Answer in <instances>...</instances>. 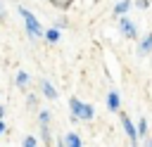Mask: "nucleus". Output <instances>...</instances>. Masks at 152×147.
Instances as JSON below:
<instances>
[{
    "label": "nucleus",
    "mask_w": 152,
    "mask_h": 147,
    "mask_svg": "<svg viewBox=\"0 0 152 147\" xmlns=\"http://www.w3.org/2000/svg\"><path fill=\"white\" fill-rule=\"evenodd\" d=\"M107 107H109V111H119V107H121V97H119L116 90L107 92Z\"/></svg>",
    "instance_id": "obj_6"
},
{
    "label": "nucleus",
    "mask_w": 152,
    "mask_h": 147,
    "mask_svg": "<svg viewBox=\"0 0 152 147\" xmlns=\"http://www.w3.org/2000/svg\"><path fill=\"white\" fill-rule=\"evenodd\" d=\"M147 145H150V147H152V138H147Z\"/></svg>",
    "instance_id": "obj_23"
},
{
    "label": "nucleus",
    "mask_w": 152,
    "mask_h": 147,
    "mask_svg": "<svg viewBox=\"0 0 152 147\" xmlns=\"http://www.w3.org/2000/svg\"><path fill=\"white\" fill-rule=\"evenodd\" d=\"M5 133V123H2V119H0V135Z\"/></svg>",
    "instance_id": "obj_21"
},
{
    "label": "nucleus",
    "mask_w": 152,
    "mask_h": 147,
    "mask_svg": "<svg viewBox=\"0 0 152 147\" xmlns=\"http://www.w3.org/2000/svg\"><path fill=\"white\" fill-rule=\"evenodd\" d=\"M152 52V31L140 40V45H138V55H150Z\"/></svg>",
    "instance_id": "obj_7"
},
{
    "label": "nucleus",
    "mask_w": 152,
    "mask_h": 147,
    "mask_svg": "<svg viewBox=\"0 0 152 147\" xmlns=\"http://www.w3.org/2000/svg\"><path fill=\"white\" fill-rule=\"evenodd\" d=\"M40 135H43V142H45V145H52V135H50L48 123H45V126H40Z\"/></svg>",
    "instance_id": "obj_12"
},
{
    "label": "nucleus",
    "mask_w": 152,
    "mask_h": 147,
    "mask_svg": "<svg viewBox=\"0 0 152 147\" xmlns=\"http://www.w3.org/2000/svg\"><path fill=\"white\" fill-rule=\"evenodd\" d=\"M2 19H5V7L0 5V21H2Z\"/></svg>",
    "instance_id": "obj_20"
},
{
    "label": "nucleus",
    "mask_w": 152,
    "mask_h": 147,
    "mask_svg": "<svg viewBox=\"0 0 152 147\" xmlns=\"http://www.w3.org/2000/svg\"><path fill=\"white\" fill-rule=\"evenodd\" d=\"M50 5L57 7V9H69L74 5V0H50Z\"/></svg>",
    "instance_id": "obj_11"
},
{
    "label": "nucleus",
    "mask_w": 152,
    "mask_h": 147,
    "mask_svg": "<svg viewBox=\"0 0 152 147\" xmlns=\"http://www.w3.org/2000/svg\"><path fill=\"white\" fill-rule=\"evenodd\" d=\"M36 102H38L36 95H28V97H26V104H28V107H36Z\"/></svg>",
    "instance_id": "obj_17"
},
{
    "label": "nucleus",
    "mask_w": 152,
    "mask_h": 147,
    "mask_svg": "<svg viewBox=\"0 0 152 147\" xmlns=\"http://www.w3.org/2000/svg\"><path fill=\"white\" fill-rule=\"evenodd\" d=\"M2 116H5V107L0 104V119H2Z\"/></svg>",
    "instance_id": "obj_22"
},
{
    "label": "nucleus",
    "mask_w": 152,
    "mask_h": 147,
    "mask_svg": "<svg viewBox=\"0 0 152 147\" xmlns=\"http://www.w3.org/2000/svg\"><path fill=\"white\" fill-rule=\"evenodd\" d=\"M69 107H71V119H74V121H76V119H81V121H90V119L95 116V107L81 102L78 97H71V100H69Z\"/></svg>",
    "instance_id": "obj_2"
},
{
    "label": "nucleus",
    "mask_w": 152,
    "mask_h": 147,
    "mask_svg": "<svg viewBox=\"0 0 152 147\" xmlns=\"http://www.w3.org/2000/svg\"><path fill=\"white\" fill-rule=\"evenodd\" d=\"M19 14H21V19H24V24H26V33H28V38H45V31H43V26H40V21H38V17L33 14V12H28L26 7H19Z\"/></svg>",
    "instance_id": "obj_1"
},
{
    "label": "nucleus",
    "mask_w": 152,
    "mask_h": 147,
    "mask_svg": "<svg viewBox=\"0 0 152 147\" xmlns=\"http://www.w3.org/2000/svg\"><path fill=\"white\" fill-rule=\"evenodd\" d=\"M128 9H131V0H121V2H116V5H114V14H116V17L126 14Z\"/></svg>",
    "instance_id": "obj_8"
},
{
    "label": "nucleus",
    "mask_w": 152,
    "mask_h": 147,
    "mask_svg": "<svg viewBox=\"0 0 152 147\" xmlns=\"http://www.w3.org/2000/svg\"><path fill=\"white\" fill-rule=\"evenodd\" d=\"M135 5H138V7H140V9H147V7H150V2H147V0H138V2H135Z\"/></svg>",
    "instance_id": "obj_18"
},
{
    "label": "nucleus",
    "mask_w": 152,
    "mask_h": 147,
    "mask_svg": "<svg viewBox=\"0 0 152 147\" xmlns=\"http://www.w3.org/2000/svg\"><path fill=\"white\" fill-rule=\"evenodd\" d=\"M45 38H48L50 43H57V40L62 38V33H59V28H57V26H52V28H48V31H45Z\"/></svg>",
    "instance_id": "obj_9"
},
{
    "label": "nucleus",
    "mask_w": 152,
    "mask_h": 147,
    "mask_svg": "<svg viewBox=\"0 0 152 147\" xmlns=\"http://www.w3.org/2000/svg\"><path fill=\"white\" fill-rule=\"evenodd\" d=\"M55 26H57V28H64V26H66V19H57Z\"/></svg>",
    "instance_id": "obj_19"
},
{
    "label": "nucleus",
    "mask_w": 152,
    "mask_h": 147,
    "mask_svg": "<svg viewBox=\"0 0 152 147\" xmlns=\"http://www.w3.org/2000/svg\"><path fill=\"white\" fill-rule=\"evenodd\" d=\"M64 145H69V147H78V145H81V138H78V133H69V135L64 138Z\"/></svg>",
    "instance_id": "obj_10"
},
{
    "label": "nucleus",
    "mask_w": 152,
    "mask_h": 147,
    "mask_svg": "<svg viewBox=\"0 0 152 147\" xmlns=\"http://www.w3.org/2000/svg\"><path fill=\"white\" fill-rule=\"evenodd\" d=\"M24 145H26V147H36V145H38V138L28 135V138H24Z\"/></svg>",
    "instance_id": "obj_16"
},
{
    "label": "nucleus",
    "mask_w": 152,
    "mask_h": 147,
    "mask_svg": "<svg viewBox=\"0 0 152 147\" xmlns=\"http://www.w3.org/2000/svg\"><path fill=\"white\" fill-rule=\"evenodd\" d=\"M138 135H147V119L145 116L138 121Z\"/></svg>",
    "instance_id": "obj_15"
},
{
    "label": "nucleus",
    "mask_w": 152,
    "mask_h": 147,
    "mask_svg": "<svg viewBox=\"0 0 152 147\" xmlns=\"http://www.w3.org/2000/svg\"><path fill=\"white\" fill-rule=\"evenodd\" d=\"M121 128L126 130V135H128V140H131V142L135 145V142H138V123L133 126V121H131V119H128L126 114H121Z\"/></svg>",
    "instance_id": "obj_4"
},
{
    "label": "nucleus",
    "mask_w": 152,
    "mask_h": 147,
    "mask_svg": "<svg viewBox=\"0 0 152 147\" xmlns=\"http://www.w3.org/2000/svg\"><path fill=\"white\" fill-rule=\"evenodd\" d=\"M14 81H17V85H19V88H24V85L28 83V74H26V71H19Z\"/></svg>",
    "instance_id": "obj_13"
},
{
    "label": "nucleus",
    "mask_w": 152,
    "mask_h": 147,
    "mask_svg": "<svg viewBox=\"0 0 152 147\" xmlns=\"http://www.w3.org/2000/svg\"><path fill=\"white\" fill-rule=\"evenodd\" d=\"M119 31H121V36H126V38H138V28H135V24L128 19V17H119Z\"/></svg>",
    "instance_id": "obj_3"
},
{
    "label": "nucleus",
    "mask_w": 152,
    "mask_h": 147,
    "mask_svg": "<svg viewBox=\"0 0 152 147\" xmlns=\"http://www.w3.org/2000/svg\"><path fill=\"white\" fill-rule=\"evenodd\" d=\"M50 119H52V114H50L48 109H43V111H38V121H40V126H45V123H50Z\"/></svg>",
    "instance_id": "obj_14"
},
{
    "label": "nucleus",
    "mask_w": 152,
    "mask_h": 147,
    "mask_svg": "<svg viewBox=\"0 0 152 147\" xmlns=\"http://www.w3.org/2000/svg\"><path fill=\"white\" fill-rule=\"evenodd\" d=\"M40 90H43V95H45L48 100H57V95H59V92H57V88H55L50 81H45V78L40 81Z\"/></svg>",
    "instance_id": "obj_5"
}]
</instances>
